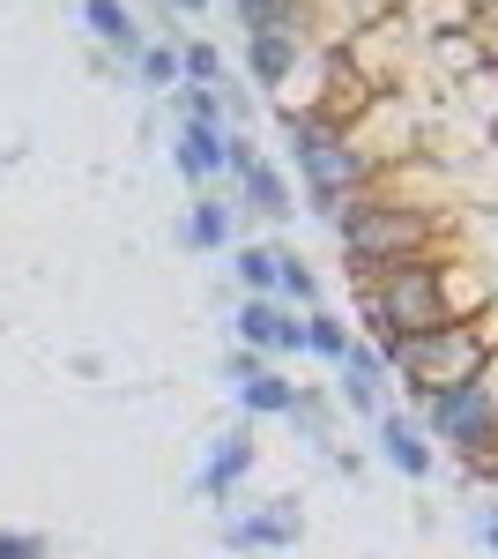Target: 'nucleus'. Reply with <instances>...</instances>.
Returning <instances> with one entry per match:
<instances>
[{
  "label": "nucleus",
  "instance_id": "9d476101",
  "mask_svg": "<svg viewBox=\"0 0 498 559\" xmlns=\"http://www.w3.org/2000/svg\"><path fill=\"white\" fill-rule=\"evenodd\" d=\"M305 52H313V38H297V31H260V38H246V75L283 97L305 68Z\"/></svg>",
  "mask_w": 498,
  "mask_h": 559
},
{
  "label": "nucleus",
  "instance_id": "ddd939ff",
  "mask_svg": "<svg viewBox=\"0 0 498 559\" xmlns=\"http://www.w3.org/2000/svg\"><path fill=\"white\" fill-rule=\"evenodd\" d=\"M239 210L268 216V224H291V210H297L291 173H283V165H268V157H253L246 173H239Z\"/></svg>",
  "mask_w": 498,
  "mask_h": 559
},
{
  "label": "nucleus",
  "instance_id": "5701e85b",
  "mask_svg": "<svg viewBox=\"0 0 498 559\" xmlns=\"http://www.w3.org/2000/svg\"><path fill=\"white\" fill-rule=\"evenodd\" d=\"M134 83L142 90H157V97H171V90H179V45H142V52H134Z\"/></svg>",
  "mask_w": 498,
  "mask_h": 559
},
{
  "label": "nucleus",
  "instance_id": "c85d7f7f",
  "mask_svg": "<svg viewBox=\"0 0 498 559\" xmlns=\"http://www.w3.org/2000/svg\"><path fill=\"white\" fill-rule=\"evenodd\" d=\"M484 157H491V173H498V134H491V142H484Z\"/></svg>",
  "mask_w": 498,
  "mask_h": 559
},
{
  "label": "nucleus",
  "instance_id": "6ab92c4d",
  "mask_svg": "<svg viewBox=\"0 0 498 559\" xmlns=\"http://www.w3.org/2000/svg\"><path fill=\"white\" fill-rule=\"evenodd\" d=\"M276 261H283L276 239H239V247H231V269H239L246 299H276Z\"/></svg>",
  "mask_w": 498,
  "mask_h": 559
},
{
  "label": "nucleus",
  "instance_id": "f8f14e48",
  "mask_svg": "<svg viewBox=\"0 0 498 559\" xmlns=\"http://www.w3.org/2000/svg\"><path fill=\"white\" fill-rule=\"evenodd\" d=\"M253 463H260L253 432H223V440H208V463H202V477H194V492H202V500H231L253 477Z\"/></svg>",
  "mask_w": 498,
  "mask_h": 559
},
{
  "label": "nucleus",
  "instance_id": "4468645a",
  "mask_svg": "<svg viewBox=\"0 0 498 559\" xmlns=\"http://www.w3.org/2000/svg\"><path fill=\"white\" fill-rule=\"evenodd\" d=\"M179 239L194 247V254H231L239 247V202H223V194H194V210L179 224Z\"/></svg>",
  "mask_w": 498,
  "mask_h": 559
},
{
  "label": "nucleus",
  "instance_id": "f257e3e1",
  "mask_svg": "<svg viewBox=\"0 0 498 559\" xmlns=\"http://www.w3.org/2000/svg\"><path fill=\"white\" fill-rule=\"evenodd\" d=\"M387 358V381H402L410 403H432L447 388H469L491 373L498 358V306L469 313V321H447V329H424V336H394V344H373Z\"/></svg>",
  "mask_w": 498,
  "mask_h": 559
},
{
  "label": "nucleus",
  "instance_id": "1a4fd4ad",
  "mask_svg": "<svg viewBox=\"0 0 498 559\" xmlns=\"http://www.w3.org/2000/svg\"><path fill=\"white\" fill-rule=\"evenodd\" d=\"M171 165H179V179H194V187L223 179L231 173V128H194V120H179V128H171Z\"/></svg>",
  "mask_w": 498,
  "mask_h": 559
},
{
  "label": "nucleus",
  "instance_id": "c756f323",
  "mask_svg": "<svg viewBox=\"0 0 498 559\" xmlns=\"http://www.w3.org/2000/svg\"><path fill=\"white\" fill-rule=\"evenodd\" d=\"M484 537H491V552H498V515H491V522H484Z\"/></svg>",
  "mask_w": 498,
  "mask_h": 559
},
{
  "label": "nucleus",
  "instance_id": "2eb2a0df",
  "mask_svg": "<svg viewBox=\"0 0 498 559\" xmlns=\"http://www.w3.org/2000/svg\"><path fill=\"white\" fill-rule=\"evenodd\" d=\"M83 31L97 38V52H112V60H126V68H134V52L149 45L126 0H83Z\"/></svg>",
  "mask_w": 498,
  "mask_h": 559
},
{
  "label": "nucleus",
  "instance_id": "b1692460",
  "mask_svg": "<svg viewBox=\"0 0 498 559\" xmlns=\"http://www.w3.org/2000/svg\"><path fill=\"white\" fill-rule=\"evenodd\" d=\"M223 75H231V68H223V52H216L208 38H186V45H179V83H194V90H216Z\"/></svg>",
  "mask_w": 498,
  "mask_h": 559
},
{
  "label": "nucleus",
  "instance_id": "dca6fc26",
  "mask_svg": "<svg viewBox=\"0 0 498 559\" xmlns=\"http://www.w3.org/2000/svg\"><path fill=\"white\" fill-rule=\"evenodd\" d=\"M447 105L469 120V134H476V142H491V134H498V60H484L469 83L447 90Z\"/></svg>",
  "mask_w": 498,
  "mask_h": 559
},
{
  "label": "nucleus",
  "instance_id": "aec40b11",
  "mask_svg": "<svg viewBox=\"0 0 498 559\" xmlns=\"http://www.w3.org/2000/svg\"><path fill=\"white\" fill-rule=\"evenodd\" d=\"M402 23H410L416 38H439V31H469V23H476V0H410V8H402Z\"/></svg>",
  "mask_w": 498,
  "mask_h": 559
},
{
  "label": "nucleus",
  "instance_id": "9b49d317",
  "mask_svg": "<svg viewBox=\"0 0 498 559\" xmlns=\"http://www.w3.org/2000/svg\"><path fill=\"white\" fill-rule=\"evenodd\" d=\"M373 426H379V455H387L402 477H416V485H424V477H432V463H439V448H432V432L416 426V411H379Z\"/></svg>",
  "mask_w": 498,
  "mask_h": 559
},
{
  "label": "nucleus",
  "instance_id": "f3484780",
  "mask_svg": "<svg viewBox=\"0 0 498 559\" xmlns=\"http://www.w3.org/2000/svg\"><path fill=\"white\" fill-rule=\"evenodd\" d=\"M476 68H484V45L469 38V31H439V38H424V75H432V83H469V75H476Z\"/></svg>",
  "mask_w": 498,
  "mask_h": 559
},
{
  "label": "nucleus",
  "instance_id": "7ed1b4c3",
  "mask_svg": "<svg viewBox=\"0 0 498 559\" xmlns=\"http://www.w3.org/2000/svg\"><path fill=\"white\" fill-rule=\"evenodd\" d=\"M447 261H454V254H416V261L379 269V276H357L365 344H394V336H424V329H447V321H454Z\"/></svg>",
  "mask_w": 498,
  "mask_h": 559
},
{
  "label": "nucleus",
  "instance_id": "423d86ee",
  "mask_svg": "<svg viewBox=\"0 0 498 559\" xmlns=\"http://www.w3.org/2000/svg\"><path fill=\"white\" fill-rule=\"evenodd\" d=\"M231 336L260 358H305V313H291L283 299H239Z\"/></svg>",
  "mask_w": 498,
  "mask_h": 559
},
{
  "label": "nucleus",
  "instance_id": "412c9836",
  "mask_svg": "<svg viewBox=\"0 0 498 559\" xmlns=\"http://www.w3.org/2000/svg\"><path fill=\"white\" fill-rule=\"evenodd\" d=\"M276 299L291 306V313H313L320 306V276H313V261L297 254V247H283V261H276Z\"/></svg>",
  "mask_w": 498,
  "mask_h": 559
},
{
  "label": "nucleus",
  "instance_id": "39448f33",
  "mask_svg": "<svg viewBox=\"0 0 498 559\" xmlns=\"http://www.w3.org/2000/svg\"><path fill=\"white\" fill-rule=\"evenodd\" d=\"M424 418L416 426L432 432V448H447L461 463H491L498 455V388L491 381H469V388H447L432 403H416Z\"/></svg>",
  "mask_w": 498,
  "mask_h": 559
},
{
  "label": "nucleus",
  "instance_id": "393cba45",
  "mask_svg": "<svg viewBox=\"0 0 498 559\" xmlns=\"http://www.w3.org/2000/svg\"><path fill=\"white\" fill-rule=\"evenodd\" d=\"M469 38L484 45V60H498V0H476V23H469Z\"/></svg>",
  "mask_w": 498,
  "mask_h": 559
},
{
  "label": "nucleus",
  "instance_id": "bb28decb",
  "mask_svg": "<svg viewBox=\"0 0 498 559\" xmlns=\"http://www.w3.org/2000/svg\"><path fill=\"white\" fill-rule=\"evenodd\" d=\"M260 366H268V358H260V350H246V344H239V350H231V358H223V381L239 388V381H253Z\"/></svg>",
  "mask_w": 498,
  "mask_h": 559
},
{
  "label": "nucleus",
  "instance_id": "a878e982",
  "mask_svg": "<svg viewBox=\"0 0 498 559\" xmlns=\"http://www.w3.org/2000/svg\"><path fill=\"white\" fill-rule=\"evenodd\" d=\"M0 559H45L38 530H0Z\"/></svg>",
  "mask_w": 498,
  "mask_h": 559
},
{
  "label": "nucleus",
  "instance_id": "cd10ccee",
  "mask_svg": "<svg viewBox=\"0 0 498 559\" xmlns=\"http://www.w3.org/2000/svg\"><path fill=\"white\" fill-rule=\"evenodd\" d=\"M171 8H179V15H208L216 0H171Z\"/></svg>",
  "mask_w": 498,
  "mask_h": 559
},
{
  "label": "nucleus",
  "instance_id": "0eeeda50",
  "mask_svg": "<svg viewBox=\"0 0 498 559\" xmlns=\"http://www.w3.org/2000/svg\"><path fill=\"white\" fill-rule=\"evenodd\" d=\"M305 515H297V500H268V508H253V515H223V545L231 552H291Z\"/></svg>",
  "mask_w": 498,
  "mask_h": 559
},
{
  "label": "nucleus",
  "instance_id": "6e6552de",
  "mask_svg": "<svg viewBox=\"0 0 498 559\" xmlns=\"http://www.w3.org/2000/svg\"><path fill=\"white\" fill-rule=\"evenodd\" d=\"M379 388H387V358H379V350L357 336V344L342 350V366H335V395H342V411L379 418V411H387V395H379Z\"/></svg>",
  "mask_w": 498,
  "mask_h": 559
},
{
  "label": "nucleus",
  "instance_id": "20e7f679",
  "mask_svg": "<svg viewBox=\"0 0 498 559\" xmlns=\"http://www.w3.org/2000/svg\"><path fill=\"white\" fill-rule=\"evenodd\" d=\"M276 120H283V150H291L297 179H305V210L313 216H342V202H357L365 187H373V165L357 157V142L320 120V112H297V105H276Z\"/></svg>",
  "mask_w": 498,
  "mask_h": 559
},
{
  "label": "nucleus",
  "instance_id": "4be33fe9",
  "mask_svg": "<svg viewBox=\"0 0 498 559\" xmlns=\"http://www.w3.org/2000/svg\"><path fill=\"white\" fill-rule=\"evenodd\" d=\"M350 344H357V329H350L335 306H313V313H305V350H313V358L342 366V350H350Z\"/></svg>",
  "mask_w": 498,
  "mask_h": 559
},
{
  "label": "nucleus",
  "instance_id": "a211bd4d",
  "mask_svg": "<svg viewBox=\"0 0 498 559\" xmlns=\"http://www.w3.org/2000/svg\"><path fill=\"white\" fill-rule=\"evenodd\" d=\"M297 388H305V381L276 373V366H260V373L239 381L231 395H239V411H246V418H291V411H297Z\"/></svg>",
  "mask_w": 498,
  "mask_h": 559
},
{
  "label": "nucleus",
  "instance_id": "f03ea898",
  "mask_svg": "<svg viewBox=\"0 0 498 559\" xmlns=\"http://www.w3.org/2000/svg\"><path fill=\"white\" fill-rule=\"evenodd\" d=\"M335 239H342L350 284H357V276H379V269H394V261L447 254V247H439V239H447V216L432 210V202H394V194L365 187L357 202H342Z\"/></svg>",
  "mask_w": 498,
  "mask_h": 559
}]
</instances>
